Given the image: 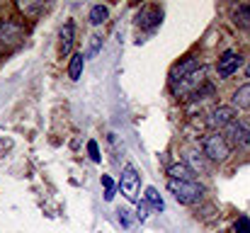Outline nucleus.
Listing matches in <instances>:
<instances>
[{"label": "nucleus", "instance_id": "nucleus-5", "mask_svg": "<svg viewBox=\"0 0 250 233\" xmlns=\"http://www.w3.org/2000/svg\"><path fill=\"white\" fill-rule=\"evenodd\" d=\"M119 190L129 202L139 204V190H141V175L136 172L134 165H124L122 170V180H119Z\"/></svg>", "mask_w": 250, "mask_h": 233}, {"label": "nucleus", "instance_id": "nucleus-13", "mask_svg": "<svg viewBox=\"0 0 250 233\" xmlns=\"http://www.w3.org/2000/svg\"><path fill=\"white\" fill-rule=\"evenodd\" d=\"M73 22H66L61 29V56H71L73 51Z\"/></svg>", "mask_w": 250, "mask_h": 233}, {"label": "nucleus", "instance_id": "nucleus-20", "mask_svg": "<svg viewBox=\"0 0 250 233\" xmlns=\"http://www.w3.org/2000/svg\"><path fill=\"white\" fill-rule=\"evenodd\" d=\"M102 187H104V202L114 199V180L109 175H102Z\"/></svg>", "mask_w": 250, "mask_h": 233}, {"label": "nucleus", "instance_id": "nucleus-12", "mask_svg": "<svg viewBox=\"0 0 250 233\" xmlns=\"http://www.w3.org/2000/svg\"><path fill=\"white\" fill-rule=\"evenodd\" d=\"M167 177H170V180H185V182H194V180H197L194 172H192L185 163H175V165H170V168H167Z\"/></svg>", "mask_w": 250, "mask_h": 233}, {"label": "nucleus", "instance_id": "nucleus-16", "mask_svg": "<svg viewBox=\"0 0 250 233\" xmlns=\"http://www.w3.org/2000/svg\"><path fill=\"white\" fill-rule=\"evenodd\" d=\"M233 107H238V109H250V83L248 85H241V87L233 92Z\"/></svg>", "mask_w": 250, "mask_h": 233}, {"label": "nucleus", "instance_id": "nucleus-25", "mask_svg": "<svg viewBox=\"0 0 250 233\" xmlns=\"http://www.w3.org/2000/svg\"><path fill=\"white\" fill-rule=\"evenodd\" d=\"M246 73H248V78H250V61H248V66H246Z\"/></svg>", "mask_w": 250, "mask_h": 233}, {"label": "nucleus", "instance_id": "nucleus-14", "mask_svg": "<svg viewBox=\"0 0 250 233\" xmlns=\"http://www.w3.org/2000/svg\"><path fill=\"white\" fill-rule=\"evenodd\" d=\"M231 17H233V24H236V27L250 29V5H238V7L231 12Z\"/></svg>", "mask_w": 250, "mask_h": 233}, {"label": "nucleus", "instance_id": "nucleus-15", "mask_svg": "<svg viewBox=\"0 0 250 233\" xmlns=\"http://www.w3.org/2000/svg\"><path fill=\"white\" fill-rule=\"evenodd\" d=\"M83 66H85V54H73L71 61H68V78L78 80L83 76Z\"/></svg>", "mask_w": 250, "mask_h": 233}, {"label": "nucleus", "instance_id": "nucleus-10", "mask_svg": "<svg viewBox=\"0 0 250 233\" xmlns=\"http://www.w3.org/2000/svg\"><path fill=\"white\" fill-rule=\"evenodd\" d=\"M199 66H204V64H199V59H185V61H180L172 71H170V83H175V80H180V78H185V76H189L192 71H197Z\"/></svg>", "mask_w": 250, "mask_h": 233}, {"label": "nucleus", "instance_id": "nucleus-17", "mask_svg": "<svg viewBox=\"0 0 250 233\" xmlns=\"http://www.w3.org/2000/svg\"><path fill=\"white\" fill-rule=\"evenodd\" d=\"M146 204H148L151 209H156V212H163V209H166V202H163V197L158 194L156 187H148V190H146Z\"/></svg>", "mask_w": 250, "mask_h": 233}, {"label": "nucleus", "instance_id": "nucleus-6", "mask_svg": "<svg viewBox=\"0 0 250 233\" xmlns=\"http://www.w3.org/2000/svg\"><path fill=\"white\" fill-rule=\"evenodd\" d=\"M161 22H163V10L156 5H144L136 15V27H141L146 32H153L156 27H161Z\"/></svg>", "mask_w": 250, "mask_h": 233}, {"label": "nucleus", "instance_id": "nucleus-18", "mask_svg": "<svg viewBox=\"0 0 250 233\" xmlns=\"http://www.w3.org/2000/svg\"><path fill=\"white\" fill-rule=\"evenodd\" d=\"M107 15H109V12H107V7H104V5H92V10H90L87 20H90V24H95V27H97V24H102V22L107 20Z\"/></svg>", "mask_w": 250, "mask_h": 233}, {"label": "nucleus", "instance_id": "nucleus-4", "mask_svg": "<svg viewBox=\"0 0 250 233\" xmlns=\"http://www.w3.org/2000/svg\"><path fill=\"white\" fill-rule=\"evenodd\" d=\"M221 134H224V139L229 141V146H236V148H241V151H250V127L246 122L236 119V122H231Z\"/></svg>", "mask_w": 250, "mask_h": 233}, {"label": "nucleus", "instance_id": "nucleus-21", "mask_svg": "<svg viewBox=\"0 0 250 233\" xmlns=\"http://www.w3.org/2000/svg\"><path fill=\"white\" fill-rule=\"evenodd\" d=\"M87 153H90V160H92V163H100V160H102L100 148H97V141H87Z\"/></svg>", "mask_w": 250, "mask_h": 233}, {"label": "nucleus", "instance_id": "nucleus-2", "mask_svg": "<svg viewBox=\"0 0 250 233\" xmlns=\"http://www.w3.org/2000/svg\"><path fill=\"white\" fill-rule=\"evenodd\" d=\"M207 85V66H199L197 71H192L189 76L180 78L175 83H170V90L175 97H187V95H194L199 87Z\"/></svg>", "mask_w": 250, "mask_h": 233}, {"label": "nucleus", "instance_id": "nucleus-11", "mask_svg": "<svg viewBox=\"0 0 250 233\" xmlns=\"http://www.w3.org/2000/svg\"><path fill=\"white\" fill-rule=\"evenodd\" d=\"M185 165L197 175V172H209V165H207V155L199 153V151H187L185 153Z\"/></svg>", "mask_w": 250, "mask_h": 233}, {"label": "nucleus", "instance_id": "nucleus-24", "mask_svg": "<svg viewBox=\"0 0 250 233\" xmlns=\"http://www.w3.org/2000/svg\"><path fill=\"white\" fill-rule=\"evenodd\" d=\"M117 216H119V224H122L124 229H129V226H131V216H129V212H126V209H119V212H117Z\"/></svg>", "mask_w": 250, "mask_h": 233}, {"label": "nucleus", "instance_id": "nucleus-9", "mask_svg": "<svg viewBox=\"0 0 250 233\" xmlns=\"http://www.w3.org/2000/svg\"><path fill=\"white\" fill-rule=\"evenodd\" d=\"M20 39H22V27L17 22H12V20H5L0 24V44L2 46H15V44H20Z\"/></svg>", "mask_w": 250, "mask_h": 233}, {"label": "nucleus", "instance_id": "nucleus-1", "mask_svg": "<svg viewBox=\"0 0 250 233\" xmlns=\"http://www.w3.org/2000/svg\"><path fill=\"white\" fill-rule=\"evenodd\" d=\"M167 192L180 202V204H197L204 197V187L194 180V182H185V180H170L167 177Z\"/></svg>", "mask_w": 250, "mask_h": 233}, {"label": "nucleus", "instance_id": "nucleus-7", "mask_svg": "<svg viewBox=\"0 0 250 233\" xmlns=\"http://www.w3.org/2000/svg\"><path fill=\"white\" fill-rule=\"evenodd\" d=\"M238 117H236V107H229V105H221V107H216V109H211V114H209V127H214V129H219V131H224L231 122H236Z\"/></svg>", "mask_w": 250, "mask_h": 233}, {"label": "nucleus", "instance_id": "nucleus-23", "mask_svg": "<svg viewBox=\"0 0 250 233\" xmlns=\"http://www.w3.org/2000/svg\"><path fill=\"white\" fill-rule=\"evenodd\" d=\"M136 219H139L141 224L148 219V204H146V202H139V207H136Z\"/></svg>", "mask_w": 250, "mask_h": 233}, {"label": "nucleus", "instance_id": "nucleus-3", "mask_svg": "<svg viewBox=\"0 0 250 233\" xmlns=\"http://www.w3.org/2000/svg\"><path fill=\"white\" fill-rule=\"evenodd\" d=\"M202 153L214 163H224L231 155V146L224 139V134H207L202 139Z\"/></svg>", "mask_w": 250, "mask_h": 233}, {"label": "nucleus", "instance_id": "nucleus-8", "mask_svg": "<svg viewBox=\"0 0 250 233\" xmlns=\"http://www.w3.org/2000/svg\"><path fill=\"white\" fill-rule=\"evenodd\" d=\"M241 66H243V59H241L236 51H224L221 59H219V64H216L219 78H231Z\"/></svg>", "mask_w": 250, "mask_h": 233}, {"label": "nucleus", "instance_id": "nucleus-19", "mask_svg": "<svg viewBox=\"0 0 250 233\" xmlns=\"http://www.w3.org/2000/svg\"><path fill=\"white\" fill-rule=\"evenodd\" d=\"M100 49H102V37L92 34V37H90V42H87V51H85V59H95V56L100 54Z\"/></svg>", "mask_w": 250, "mask_h": 233}, {"label": "nucleus", "instance_id": "nucleus-22", "mask_svg": "<svg viewBox=\"0 0 250 233\" xmlns=\"http://www.w3.org/2000/svg\"><path fill=\"white\" fill-rule=\"evenodd\" d=\"M236 233H250V219L248 216H238V221H236Z\"/></svg>", "mask_w": 250, "mask_h": 233}]
</instances>
